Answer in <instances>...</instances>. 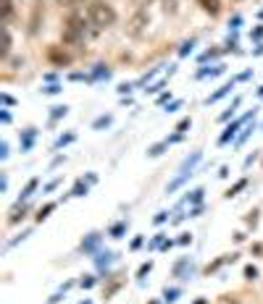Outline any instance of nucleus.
<instances>
[{
	"mask_svg": "<svg viewBox=\"0 0 263 304\" xmlns=\"http://www.w3.org/2000/svg\"><path fill=\"white\" fill-rule=\"evenodd\" d=\"M108 123H111V115H100V118H98L93 126H95V128H103V126H108Z\"/></svg>",
	"mask_w": 263,
	"mask_h": 304,
	"instance_id": "bb28decb",
	"label": "nucleus"
},
{
	"mask_svg": "<svg viewBox=\"0 0 263 304\" xmlns=\"http://www.w3.org/2000/svg\"><path fill=\"white\" fill-rule=\"evenodd\" d=\"M40 186V179H32V181H27V186H24V192H21V197H19V202H27L29 197L34 194V189Z\"/></svg>",
	"mask_w": 263,
	"mask_h": 304,
	"instance_id": "9d476101",
	"label": "nucleus"
},
{
	"mask_svg": "<svg viewBox=\"0 0 263 304\" xmlns=\"http://www.w3.org/2000/svg\"><path fill=\"white\" fill-rule=\"evenodd\" d=\"M190 241H192L190 233H182V236H179V244H190Z\"/></svg>",
	"mask_w": 263,
	"mask_h": 304,
	"instance_id": "c9c22d12",
	"label": "nucleus"
},
{
	"mask_svg": "<svg viewBox=\"0 0 263 304\" xmlns=\"http://www.w3.org/2000/svg\"><path fill=\"white\" fill-rule=\"evenodd\" d=\"M195 304H208V301H205V299H195Z\"/></svg>",
	"mask_w": 263,
	"mask_h": 304,
	"instance_id": "37998d69",
	"label": "nucleus"
},
{
	"mask_svg": "<svg viewBox=\"0 0 263 304\" xmlns=\"http://www.w3.org/2000/svg\"><path fill=\"white\" fill-rule=\"evenodd\" d=\"M192 48H195V40H187L185 45H182V50H179V55L185 58V55H190L192 53Z\"/></svg>",
	"mask_w": 263,
	"mask_h": 304,
	"instance_id": "5701e85b",
	"label": "nucleus"
},
{
	"mask_svg": "<svg viewBox=\"0 0 263 304\" xmlns=\"http://www.w3.org/2000/svg\"><path fill=\"white\" fill-rule=\"evenodd\" d=\"M87 19L95 29H108V27L116 24L119 14L111 3H106V0H93V3L87 6Z\"/></svg>",
	"mask_w": 263,
	"mask_h": 304,
	"instance_id": "f257e3e1",
	"label": "nucleus"
},
{
	"mask_svg": "<svg viewBox=\"0 0 263 304\" xmlns=\"http://www.w3.org/2000/svg\"><path fill=\"white\" fill-rule=\"evenodd\" d=\"M58 184H61V179H53L48 186H45V192H53V189H58Z\"/></svg>",
	"mask_w": 263,
	"mask_h": 304,
	"instance_id": "2f4dec72",
	"label": "nucleus"
},
{
	"mask_svg": "<svg viewBox=\"0 0 263 304\" xmlns=\"http://www.w3.org/2000/svg\"><path fill=\"white\" fill-rule=\"evenodd\" d=\"M0 158H3V160L8 158V144H6V142H3V144H0Z\"/></svg>",
	"mask_w": 263,
	"mask_h": 304,
	"instance_id": "f704fd0d",
	"label": "nucleus"
},
{
	"mask_svg": "<svg viewBox=\"0 0 263 304\" xmlns=\"http://www.w3.org/2000/svg\"><path fill=\"white\" fill-rule=\"evenodd\" d=\"M11 50H14V40H11L8 27H3V48H0V61H8Z\"/></svg>",
	"mask_w": 263,
	"mask_h": 304,
	"instance_id": "6e6552de",
	"label": "nucleus"
},
{
	"mask_svg": "<svg viewBox=\"0 0 263 304\" xmlns=\"http://www.w3.org/2000/svg\"><path fill=\"white\" fill-rule=\"evenodd\" d=\"M68 142H74V134H66V136H61L58 142H55V147H63V144H68Z\"/></svg>",
	"mask_w": 263,
	"mask_h": 304,
	"instance_id": "c756f323",
	"label": "nucleus"
},
{
	"mask_svg": "<svg viewBox=\"0 0 263 304\" xmlns=\"http://www.w3.org/2000/svg\"><path fill=\"white\" fill-rule=\"evenodd\" d=\"M198 6H200L208 16H219V14H221V0H198Z\"/></svg>",
	"mask_w": 263,
	"mask_h": 304,
	"instance_id": "0eeeda50",
	"label": "nucleus"
},
{
	"mask_svg": "<svg viewBox=\"0 0 263 304\" xmlns=\"http://www.w3.org/2000/svg\"><path fill=\"white\" fill-rule=\"evenodd\" d=\"M166 215H168V213H158V215H155V223H163Z\"/></svg>",
	"mask_w": 263,
	"mask_h": 304,
	"instance_id": "58836bf2",
	"label": "nucleus"
},
{
	"mask_svg": "<svg viewBox=\"0 0 263 304\" xmlns=\"http://www.w3.org/2000/svg\"><path fill=\"white\" fill-rule=\"evenodd\" d=\"M147 21H150V16H147V11H145V8H137V14L129 19V27H127L129 37H140V34H142V29L147 27Z\"/></svg>",
	"mask_w": 263,
	"mask_h": 304,
	"instance_id": "7ed1b4c3",
	"label": "nucleus"
},
{
	"mask_svg": "<svg viewBox=\"0 0 263 304\" xmlns=\"http://www.w3.org/2000/svg\"><path fill=\"white\" fill-rule=\"evenodd\" d=\"M245 278L247 280H255L258 278V267L255 265H245Z\"/></svg>",
	"mask_w": 263,
	"mask_h": 304,
	"instance_id": "4be33fe9",
	"label": "nucleus"
},
{
	"mask_svg": "<svg viewBox=\"0 0 263 304\" xmlns=\"http://www.w3.org/2000/svg\"><path fill=\"white\" fill-rule=\"evenodd\" d=\"M177 296H179V288H166L163 291V301H168V304H174Z\"/></svg>",
	"mask_w": 263,
	"mask_h": 304,
	"instance_id": "a211bd4d",
	"label": "nucleus"
},
{
	"mask_svg": "<svg viewBox=\"0 0 263 304\" xmlns=\"http://www.w3.org/2000/svg\"><path fill=\"white\" fill-rule=\"evenodd\" d=\"M258 95H260V97H263V87H260V89H258Z\"/></svg>",
	"mask_w": 263,
	"mask_h": 304,
	"instance_id": "c03bdc74",
	"label": "nucleus"
},
{
	"mask_svg": "<svg viewBox=\"0 0 263 304\" xmlns=\"http://www.w3.org/2000/svg\"><path fill=\"white\" fill-rule=\"evenodd\" d=\"M79 286H82V288H93L95 286V278L93 275H84L82 280H79Z\"/></svg>",
	"mask_w": 263,
	"mask_h": 304,
	"instance_id": "a878e982",
	"label": "nucleus"
},
{
	"mask_svg": "<svg viewBox=\"0 0 263 304\" xmlns=\"http://www.w3.org/2000/svg\"><path fill=\"white\" fill-rule=\"evenodd\" d=\"M203 200V189H195L190 197H187V202H200Z\"/></svg>",
	"mask_w": 263,
	"mask_h": 304,
	"instance_id": "cd10ccee",
	"label": "nucleus"
},
{
	"mask_svg": "<svg viewBox=\"0 0 263 304\" xmlns=\"http://www.w3.org/2000/svg\"><path fill=\"white\" fill-rule=\"evenodd\" d=\"M42 92H45V95H58V92H61V84H50V87H45Z\"/></svg>",
	"mask_w": 263,
	"mask_h": 304,
	"instance_id": "c85d7f7f",
	"label": "nucleus"
},
{
	"mask_svg": "<svg viewBox=\"0 0 263 304\" xmlns=\"http://www.w3.org/2000/svg\"><path fill=\"white\" fill-rule=\"evenodd\" d=\"M87 189H90V186H87L84 181H76V184H74V189H71V197H84Z\"/></svg>",
	"mask_w": 263,
	"mask_h": 304,
	"instance_id": "f3484780",
	"label": "nucleus"
},
{
	"mask_svg": "<svg viewBox=\"0 0 263 304\" xmlns=\"http://www.w3.org/2000/svg\"><path fill=\"white\" fill-rule=\"evenodd\" d=\"M0 121H3V123H11V113L3 110V113H0Z\"/></svg>",
	"mask_w": 263,
	"mask_h": 304,
	"instance_id": "4c0bfd02",
	"label": "nucleus"
},
{
	"mask_svg": "<svg viewBox=\"0 0 263 304\" xmlns=\"http://www.w3.org/2000/svg\"><path fill=\"white\" fill-rule=\"evenodd\" d=\"M245 186H247V179H239V181H237V184L232 186V189H229V192H226V197H229V200H232V197H237L239 192H242V189H245Z\"/></svg>",
	"mask_w": 263,
	"mask_h": 304,
	"instance_id": "4468645a",
	"label": "nucleus"
},
{
	"mask_svg": "<svg viewBox=\"0 0 263 304\" xmlns=\"http://www.w3.org/2000/svg\"><path fill=\"white\" fill-rule=\"evenodd\" d=\"M45 16V11L40 6H34L32 8V21H29V34H37L40 32V19Z\"/></svg>",
	"mask_w": 263,
	"mask_h": 304,
	"instance_id": "1a4fd4ad",
	"label": "nucleus"
},
{
	"mask_svg": "<svg viewBox=\"0 0 263 304\" xmlns=\"http://www.w3.org/2000/svg\"><path fill=\"white\" fill-rule=\"evenodd\" d=\"M45 55H48V61H50L53 66H58V68H68V66H71V55H68V53L61 48V45H50Z\"/></svg>",
	"mask_w": 263,
	"mask_h": 304,
	"instance_id": "20e7f679",
	"label": "nucleus"
},
{
	"mask_svg": "<svg viewBox=\"0 0 263 304\" xmlns=\"http://www.w3.org/2000/svg\"><path fill=\"white\" fill-rule=\"evenodd\" d=\"M250 37H253V40H260V37H263V27H255L253 32H250Z\"/></svg>",
	"mask_w": 263,
	"mask_h": 304,
	"instance_id": "7c9ffc66",
	"label": "nucleus"
},
{
	"mask_svg": "<svg viewBox=\"0 0 263 304\" xmlns=\"http://www.w3.org/2000/svg\"><path fill=\"white\" fill-rule=\"evenodd\" d=\"M250 115H255V110H253V113H247V115H242V118H237L234 123H229V126H226V131L219 136V144H229V139L237 134V128H239V126H245V123L250 121Z\"/></svg>",
	"mask_w": 263,
	"mask_h": 304,
	"instance_id": "39448f33",
	"label": "nucleus"
},
{
	"mask_svg": "<svg viewBox=\"0 0 263 304\" xmlns=\"http://www.w3.org/2000/svg\"><path fill=\"white\" fill-rule=\"evenodd\" d=\"M150 270H153V262H150V260H147L145 265H140V270H137V278H145V275H147V273H150Z\"/></svg>",
	"mask_w": 263,
	"mask_h": 304,
	"instance_id": "b1692460",
	"label": "nucleus"
},
{
	"mask_svg": "<svg viewBox=\"0 0 263 304\" xmlns=\"http://www.w3.org/2000/svg\"><path fill=\"white\" fill-rule=\"evenodd\" d=\"M142 241H145L142 236H137V239H132V249H140V247H142Z\"/></svg>",
	"mask_w": 263,
	"mask_h": 304,
	"instance_id": "473e14b6",
	"label": "nucleus"
},
{
	"mask_svg": "<svg viewBox=\"0 0 263 304\" xmlns=\"http://www.w3.org/2000/svg\"><path fill=\"white\" fill-rule=\"evenodd\" d=\"M190 123H192V118H182V121L177 123V131H179V134H185L187 128H190Z\"/></svg>",
	"mask_w": 263,
	"mask_h": 304,
	"instance_id": "393cba45",
	"label": "nucleus"
},
{
	"mask_svg": "<svg viewBox=\"0 0 263 304\" xmlns=\"http://www.w3.org/2000/svg\"><path fill=\"white\" fill-rule=\"evenodd\" d=\"M87 21L82 14H68L63 21V32H61V40L66 45H82L87 37Z\"/></svg>",
	"mask_w": 263,
	"mask_h": 304,
	"instance_id": "f03ea898",
	"label": "nucleus"
},
{
	"mask_svg": "<svg viewBox=\"0 0 263 304\" xmlns=\"http://www.w3.org/2000/svg\"><path fill=\"white\" fill-rule=\"evenodd\" d=\"M53 210H55V202H48L45 207H40V210H37V223H42V220L48 218V215L53 213Z\"/></svg>",
	"mask_w": 263,
	"mask_h": 304,
	"instance_id": "9b49d317",
	"label": "nucleus"
},
{
	"mask_svg": "<svg viewBox=\"0 0 263 304\" xmlns=\"http://www.w3.org/2000/svg\"><path fill=\"white\" fill-rule=\"evenodd\" d=\"M98 241H100L98 233H90V239H87V241H82V249H84V252H93V249L98 247Z\"/></svg>",
	"mask_w": 263,
	"mask_h": 304,
	"instance_id": "f8f14e48",
	"label": "nucleus"
},
{
	"mask_svg": "<svg viewBox=\"0 0 263 304\" xmlns=\"http://www.w3.org/2000/svg\"><path fill=\"white\" fill-rule=\"evenodd\" d=\"M179 105H182V100H174V102H171V105H168V113H174V110L179 108Z\"/></svg>",
	"mask_w": 263,
	"mask_h": 304,
	"instance_id": "e433bc0d",
	"label": "nucleus"
},
{
	"mask_svg": "<svg viewBox=\"0 0 263 304\" xmlns=\"http://www.w3.org/2000/svg\"><path fill=\"white\" fill-rule=\"evenodd\" d=\"M239 102H242V97H234V102L229 105V108H226V113H221V121H226V118H232V115H234V110L239 108Z\"/></svg>",
	"mask_w": 263,
	"mask_h": 304,
	"instance_id": "dca6fc26",
	"label": "nucleus"
},
{
	"mask_svg": "<svg viewBox=\"0 0 263 304\" xmlns=\"http://www.w3.org/2000/svg\"><path fill=\"white\" fill-rule=\"evenodd\" d=\"M50 110H53V113H50V115H53V121H55V118H61V115H66V113H68V108H66V105H55V108H50Z\"/></svg>",
	"mask_w": 263,
	"mask_h": 304,
	"instance_id": "412c9836",
	"label": "nucleus"
},
{
	"mask_svg": "<svg viewBox=\"0 0 263 304\" xmlns=\"http://www.w3.org/2000/svg\"><path fill=\"white\" fill-rule=\"evenodd\" d=\"M129 89H132L129 84H119V92H121V95H127V92H129Z\"/></svg>",
	"mask_w": 263,
	"mask_h": 304,
	"instance_id": "ea45409f",
	"label": "nucleus"
},
{
	"mask_svg": "<svg viewBox=\"0 0 263 304\" xmlns=\"http://www.w3.org/2000/svg\"><path fill=\"white\" fill-rule=\"evenodd\" d=\"M232 89H234V81H226L224 87H219V89L213 92V95H208V97H205V105H211V102H219L221 97H226V95H229Z\"/></svg>",
	"mask_w": 263,
	"mask_h": 304,
	"instance_id": "423d86ee",
	"label": "nucleus"
},
{
	"mask_svg": "<svg viewBox=\"0 0 263 304\" xmlns=\"http://www.w3.org/2000/svg\"><path fill=\"white\" fill-rule=\"evenodd\" d=\"M168 147V142H161V144H153L150 149H147V155H150V158H158V155H161V152Z\"/></svg>",
	"mask_w": 263,
	"mask_h": 304,
	"instance_id": "6ab92c4d",
	"label": "nucleus"
},
{
	"mask_svg": "<svg viewBox=\"0 0 263 304\" xmlns=\"http://www.w3.org/2000/svg\"><path fill=\"white\" fill-rule=\"evenodd\" d=\"M61 6H71V3H76V0H58Z\"/></svg>",
	"mask_w": 263,
	"mask_h": 304,
	"instance_id": "79ce46f5",
	"label": "nucleus"
},
{
	"mask_svg": "<svg viewBox=\"0 0 263 304\" xmlns=\"http://www.w3.org/2000/svg\"><path fill=\"white\" fill-rule=\"evenodd\" d=\"M108 233H111L113 239H121L124 233H127V223H124V220H121V223H116V226H111V231H108Z\"/></svg>",
	"mask_w": 263,
	"mask_h": 304,
	"instance_id": "ddd939ff",
	"label": "nucleus"
},
{
	"mask_svg": "<svg viewBox=\"0 0 263 304\" xmlns=\"http://www.w3.org/2000/svg\"><path fill=\"white\" fill-rule=\"evenodd\" d=\"M0 100H3V105H16V100L11 97V95H3V97H0Z\"/></svg>",
	"mask_w": 263,
	"mask_h": 304,
	"instance_id": "72a5a7b5",
	"label": "nucleus"
},
{
	"mask_svg": "<svg viewBox=\"0 0 263 304\" xmlns=\"http://www.w3.org/2000/svg\"><path fill=\"white\" fill-rule=\"evenodd\" d=\"M134 6H137V8H142V6H147V0H134Z\"/></svg>",
	"mask_w": 263,
	"mask_h": 304,
	"instance_id": "a19ab883",
	"label": "nucleus"
},
{
	"mask_svg": "<svg viewBox=\"0 0 263 304\" xmlns=\"http://www.w3.org/2000/svg\"><path fill=\"white\" fill-rule=\"evenodd\" d=\"M34 134H37V128H27V134H24V144H21L24 149H29V147H32V142H34Z\"/></svg>",
	"mask_w": 263,
	"mask_h": 304,
	"instance_id": "aec40b11",
	"label": "nucleus"
},
{
	"mask_svg": "<svg viewBox=\"0 0 263 304\" xmlns=\"http://www.w3.org/2000/svg\"><path fill=\"white\" fill-rule=\"evenodd\" d=\"M11 16H14V0H3V21L8 24Z\"/></svg>",
	"mask_w": 263,
	"mask_h": 304,
	"instance_id": "2eb2a0df",
	"label": "nucleus"
}]
</instances>
